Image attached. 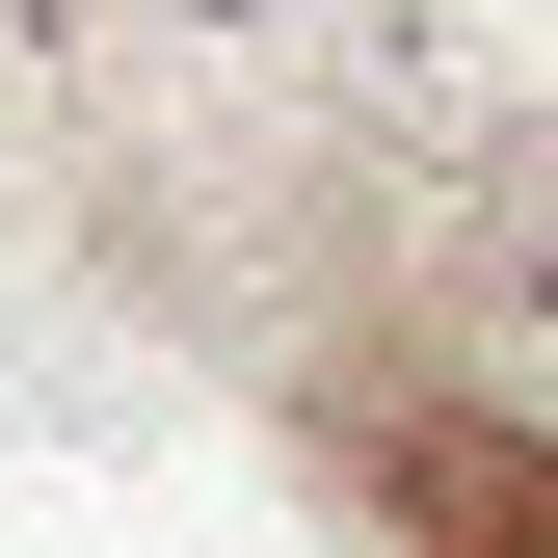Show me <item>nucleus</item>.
Returning <instances> with one entry per match:
<instances>
[{
    "mask_svg": "<svg viewBox=\"0 0 558 558\" xmlns=\"http://www.w3.org/2000/svg\"><path fill=\"white\" fill-rule=\"evenodd\" d=\"M345 81H373V133L426 186H478V160L558 133V0H345Z\"/></svg>",
    "mask_w": 558,
    "mask_h": 558,
    "instance_id": "nucleus-1",
    "label": "nucleus"
},
{
    "mask_svg": "<svg viewBox=\"0 0 558 558\" xmlns=\"http://www.w3.org/2000/svg\"><path fill=\"white\" fill-rule=\"evenodd\" d=\"M478 373H506L532 426H558V133L506 160V266H478Z\"/></svg>",
    "mask_w": 558,
    "mask_h": 558,
    "instance_id": "nucleus-2",
    "label": "nucleus"
},
{
    "mask_svg": "<svg viewBox=\"0 0 558 558\" xmlns=\"http://www.w3.org/2000/svg\"><path fill=\"white\" fill-rule=\"evenodd\" d=\"M160 27H319V0H160Z\"/></svg>",
    "mask_w": 558,
    "mask_h": 558,
    "instance_id": "nucleus-3",
    "label": "nucleus"
}]
</instances>
